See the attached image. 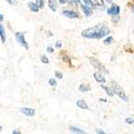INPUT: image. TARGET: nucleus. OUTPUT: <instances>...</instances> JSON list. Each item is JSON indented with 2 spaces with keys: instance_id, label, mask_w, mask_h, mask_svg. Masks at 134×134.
Segmentation results:
<instances>
[{
  "instance_id": "nucleus-22",
  "label": "nucleus",
  "mask_w": 134,
  "mask_h": 134,
  "mask_svg": "<svg viewBox=\"0 0 134 134\" xmlns=\"http://www.w3.org/2000/svg\"><path fill=\"white\" fill-rule=\"evenodd\" d=\"M40 60H41V62L43 63V64H48L49 63V59H48V57L46 56H40Z\"/></svg>"
},
{
  "instance_id": "nucleus-10",
  "label": "nucleus",
  "mask_w": 134,
  "mask_h": 134,
  "mask_svg": "<svg viewBox=\"0 0 134 134\" xmlns=\"http://www.w3.org/2000/svg\"><path fill=\"white\" fill-rule=\"evenodd\" d=\"M76 105L78 106L79 108L84 109V110H90L89 106L86 104V102H85V100H83V99H79V100H77V102H76Z\"/></svg>"
},
{
  "instance_id": "nucleus-2",
  "label": "nucleus",
  "mask_w": 134,
  "mask_h": 134,
  "mask_svg": "<svg viewBox=\"0 0 134 134\" xmlns=\"http://www.w3.org/2000/svg\"><path fill=\"white\" fill-rule=\"evenodd\" d=\"M112 88H113L114 93H115L116 96H118V97L121 98V99H123V100L126 101V102L128 101V98L127 97V95H126L124 89L122 88L121 86L118 85L117 83H115V81H113V82H112Z\"/></svg>"
},
{
  "instance_id": "nucleus-29",
  "label": "nucleus",
  "mask_w": 134,
  "mask_h": 134,
  "mask_svg": "<svg viewBox=\"0 0 134 134\" xmlns=\"http://www.w3.org/2000/svg\"><path fill=\"white\" fill-rule=\"evenodd\" d=\"M96 132L98 134H105V132L102 129H99V128H98V129H96Z\"/></svg>"
},
{
  "instance_id": "nucleus-6",
  "label": "nucleus",
  "mask_w": 134,
  "mask_h": 134,
  "mask_svg": "<svg viewBox=\"0 0 134 134\" xmlns=\"http://www.w3.org/2000/svg\"><path fill=\"white\" fill-rule=\"evenodd\" d=\"M62 14L67 18H69V19H77V18H79V14L74 10H65L62 11Z\"/></svg>"
},
{
  "instance_id": "nucleus-11",
  "label": "nucleus",
  "mask_w": 134,
  "mask_h": 134,
  "mask_svg": "<svg viewBox=\"0 0 134 134\" xmlns=\"http://www.w3.org/2000/svg\"><path fill=\"white\" fill-rule=\"evenodd\" d=\"M0 38H1V41L2 43H5L6 42V33H5V28H4V26L2 24H0Z\"/></svg>"
},
{
  "instance_id": "nucleus-21",
  "label": "nucleus",
  "mask_w": 134,
  "mask_h": 134,
  "mask_svg": "<svg viewBox=\"0 0 134 134\" xmlns=\"http://www.w3.org/2000/svg\"><path fill=\"white\" fill-rule=\"evenodd\" d=\"M62 60L64 61V62L68 63V64H70V63H71V61H70V58H69L68 56H66V55H63V56H62Z\"/></svg>"
},
{
  "instance_id": "nucleus-15",
  "label": "nucleus",
  "mask_w": 134,
  "mask_h": 134,
  "mask_svg": "<svg viewBox=\"0 0 134 134\" xmlns=\"http://www.w3.org/2000/svg\"><path fill=\"white\" fill-rule=\"evenodd\" d=\"M79 90H80V92H82V93H86V92H88V91L91 90V87H90L88 85H85V84H83V85H80Z\"/></svg>"
},
{
  "instance_id": "nucleus-13",
  "label": "nucleus",
  "mask_w": 134,
  "mask_h": 134,
  "mask_svg": "<svg viewBox=\"0 0 134 134\" xmlns=\"http://www.w3.org/2000/svg\"><path fill=\"white\" fill-rule=\"evenodd\" d=\"M91 2L92 6H95V7H101L103 8L104 7V1L103 0H90Z\"/></svg>"
},
{
  "instance_id": "nucleus-23",
  "label": "nucleus",
  "mask_w": 134,
  "mask_h": 134,
  "mask_svg": "<svg viewBox=\"0 0 134 134\" xmlns=\"http://www.w3.org/2000/svg\"><path fill=\"white\" fill-rule=\"evenodd\" d=\"M48 82H49V85H51V86H56V85H57V82L56 81V79H53V78H50Z\"/></svg>"
},
{
  "instance_id": "nucleus-3",
  "label": "nucleus",
  "mask_w": 134,
  "mask_h": 134,
  "mask_svg": "<svg viewBox=\"0 0 134 134\" xmlns=\"http://www.w3.org/2000/svg\"><path fill=\"white\" fill-rule=\"evenodd\" d=\"M15 39H16L17 42L19 43L21 46H23V48H25L26 50L29 49V45H28L27 41L25 40V39H24V36H23V33H21V32L15 33Z\"/></svg>"
},
{
  "instance_id": "nucleus-31",
  "label": "nucleus",
  "mask_w": 134,
  "mask_h": 134,
  "mask_svg": "<svg viewBox=\"0 0 134 134\" xmlns=\"http://www.w3.org/2000/svg\"><path fill=\"white\" fill-rule=\"evenodd\" d=\"M66 2H67V0H59V3L60 4H66Z\"/></svg>"
},
{
  "instance_id": "nucleus-36",
  "label": "nucleus",
  "mask_w": 134,
  "mask_h": 134,
  "mask_svg": "<svg viewBox=\"0 0 134 134\" xmlns=\"http://www.w3.org/2000/svg\"><path fill=\"white\" fill-rule=\"evenodd\" d=\"M1 130H2V127L0 126V132H1Z\"/></svg>"
},
{
  "instance_id": "nucleus-4",
  "label": "nucleus",
  "mask_w": 134,
  "mask_h": 134,
  "mask_svg": "<svg viewBox=\"0 0 134 134\" xmlns=\"http://www.w3.org/2000/svg\"><path fill=\"white\" fill-rule=\"evenodd\" d=\"M89 61H90L91 65L93 66L95 69H100V70L102 69V70H103V71H104L106 74H109V71L106 69H105V68H103V67H102V65L100 64V62H99L98 60H97V59L94 58V57H89Z\"/></svg>"
},
{
  "instance_id": "nucleus-18",
  "label": "nucleus",
  "mask_w": 134,
  "mask_h": 134,
  "mask_svg": "<svg viewBox=\"0 0 134 134\" xmlns=\"http://www.w3.org/2000/svg\"><path fill=\"white\" fill-rule=\"evenodd\" d=\"M66 3H68L69 5H70V6L77 7L81 4V0H67Z\"/></svg>"
},
{
  "instance_id": "nucleus-17",
  "label": "nucleus",
  "mask_w": 134,
  "mask_h": 134,
  "mask_svg": "<svg viewBox=\"0 0 134 134\" xmlns=\"http://www.w3.org/2000/svg\"><path fill=\"white\" fill-rule=\"evenodd\" d=\"M69 130L71 131V132H73V133H77V134H85V131L82 130L81 128H76V127H70V128H69Z\"/></svg>"
},
{
  "instance_id": "nucleus-9",
  "label": "nucleus",
  "mask_w": 134,
  "mask_h": 134,
  "mask_svg": "<svg viewBox=\"0 0 134 134\" xmlns=\"http://www.w3.org/2000/svg\"><path fill=\"white\" fill-rule=\"evenodd\" d=\"M81 9H82L83 12L85 13V17H88L90 16L92 13H93V10H91V8L88 6H85V5H83V4H81Z\"/></svg>"
},
{
  "instance_id": "nucleus-34",
  "label": "nucleus",
  "mask_w": 134,
  "mask_h": 134,
  "mask_svg": "<svg viewBox=\"0 0 134 134\" xmlns=\"http://www.w3.org/2000/svg\"><path fill=\"white\" fill-rule=\"evenodd\" d=\"M99 100H100V101H102V102H106V101H107V100H106L105 98H100Z\"/></svg>"
},
{
  "instance_id": "nucleus-8",
  "label": "nucleus",
  "mask_w": 134,
  "mask_h": 134,
  "mask_svg": "<svg viewBox=\"0 0 134 134\" xmlns=\"http://www.w3.org/2000/svg\"><path fill=\"white\" fill-rule=\"evenodd\" d=\"M94 78H95L96 82L99 83V84H104L106 82V79L103 75H102L101 72H98V71H96L94 73Z\"/></svg>"
},
{
  "instance_id": "nucleus-24",
  "label": "nucleus",
  "mask_w": 134,
  "mask_h": 134,
  "mask_svg": "<svg viewBox=\"0 0 134 134\" xmlns=\"http://www.w3.org/2000/svg\"><path fill=\"white\" fill-rule=\"evenodd\" d=\"M125 122H126L127 124H128V125H132V124H133V118H132V117H128V118H126V120H125Z\"/></svg>"
},
{
  "instance_id": "nucleus-14",
  "label": "nucleus",
  "mask_w": 134,
  "mask_h": 134,
  "mask_svg": "<svg viewBox=\"0 0 134 134\" xmlns=\"http://www.w3.org/2000/svg\"><path fill=\"white\" fill-rule=\"evenodd\" d=\"M28 8H29V10H31V11H33V12H39V7L37 6L36 3H33V2H28Z\"/></svg>"
},
{
  "instance_id": "nucleus-27",
  "label": "nucleus",
  "mask_w": 134,
  "mask_h": 134,
  "mask_svg": "<svg viewBox=\"0 0 134 134\" xmlns=\"http://www.w3.org/2000/svg\"><path fill=\"white\" fill-rule=\"evenodd\" d=\"M62 47V43H61V41H56V48H61Z\"/></svg>"
},
{
  "instance_id": "nucleus-7",
  "label": "nucleus",
  "mask_w": 134,
  "mask_h": 134,
  "mask_svg": "<svg viewBox=\"0 0 134 134\" xmlns=\"http://www.w3.org/2000/svg\"><path fill=\"white\" fill-rule=\"evenodd\" d=\"M119 12H120V8H119L118 5H115V4H114L110 9L107 10V13L110 14V15H113V16H116V15H118Z\"/></svg>"
},
{
  "instance_id": "nucleus-1",
  "label": "nucleus",
  "mask_w": 134,
  "mask_h": 134,
  "mask_svg": "<svg viewBox=\"0 0 134 134\" xmlns=\"http://www.w3.org/2000/svg\"><path fill=\"white\" fill-rule=\"evenodd\" d=\"M110 33V28L105 24H97L93 27L83 30L82 36L85 39H102L107 37Z\"/></svg>"
},
{
  "instance_id": "nucleus-20",
  "label": "nucleus",
  "mask_w": 134,
  "mask_h": 134,
  "mask_svg": "<svg viewBox=\"0 0 134 134\" xmlns=\"http://www.w3.org/2000/svg\"><path fill=\"white\" fill-rule=\"evenodd\" d=\"M36 5L39 7V9H42L44 7V0H36Z\"/></svg>"
},
{
  "instance_id": "nucleus-12",
  "label": "nucleus",
  "mask_w": 134,
  "mask_h": 134,
  "mask_svg": "<svg viewBox=\"0 0 134 134\" xmlns=\"http://www.w3.org/2000/svg\"><path fill=\"white\" fill-rule=\"evenodd\" d=\"M48 5H49V8L52 11H56L57 10V2H56V0H48Z\"/></svg>"
},
{
  "instance_id": "nucleus-28",
  "label": "nucleus",
  "mask_w": 134,
  "mask_h": 134,
  "mask_svg": "<svg viewBox=\"0 0 134 134\" xmlns=\"http://www.w3.org/2000/svg\"><path fill=\"white\" fill-rule=\"evenodd\" d=\"M47 52H50V53H52V52H53V48H52V47H51V46H49V47H47Z\"/></svg>"
},
{
  "instance_id": "nucleus-33",
  "label": "nucleus",
  "mask_w": 134,
  "mask_h": 134,
  "mask_svg": "<svg viewBox=\"0 0 134 134\" xmlns=\"http://www.w3.org/2000/svg\"><path fill=\"white\" fill-rule=\"evenodd\" d=\"M3 19H4V16L2 15V14H0V22H1V21H3Z\"/></svg>"
},
{
  "instance_id": "nucleus-32",
  "label": "nucleus",
  "mask_w": 134,
  "mask_h": 134,
  "mask_svg": "<svg viewBox=\"0 0 134 134\" xmlns=\"http://www.w3.org/2000/svg\"><path fill=\"white\" fill-rule=\"evenodd\" d=\"M6 1H8V2H9L10 4H14V3H13V2H14L13 0H6Z\"/></svg>"
},
{
  "instance_id": "nucleus-5",
  "label": "nucleus",
  "mask_w": 134,
  "mask_h": 134,
  "mask_svg": "<svg viewBox=\"0 0 134 134\" xmlns=\"http://www.w3.org/2000/svg\"><path fill=\"white\" fill-rule=\"evenodd\" d=\"M20 112L23 114V115H25V116H34L35 114H36V111H35V109L33 108H28V107H23V108L20 109Z\"/></svg>"
},
{
  "instance_id": "nucleus-16",
  "label": "nucleus",
  "mask_w": 134,
  "mask_h": 134,
  "mask_svg": "<svg viewBox=\"0 0 134 134\" xmlns=\"http://www.w3.org/2000/svg\"><path fill=\"white\" fill-rule=\"evenodd\" d=\"M101 87L104 89L105 91H106L107 95L110 96V97H114L115 93H114V91H113V88H111V87H108V86H105V85H101Z\"/></svg>"
},
{
  "instance_id": "nucleus-30",
  "label": "nucleus",
  "mask_w": 134,
  "mask_h": 134,
  "mask_svg": "<svg viewBox=\"0 0 134 134\" xmlns=\"http://www.w3.org/2000/svg\"><path fill=\"white\" fill-rule=\"evenodd\" d=\"M12 134H21V131H20L19 129H14V130L12 131Z\"/></svg>"
},
{
  "instance_id": "nucleus-25",
  "label": "nucleus",
  "mask_w": 134,
  "mask_h": 134,
  "mask_svg": "<svg viewBox=\"0 0 134 134\" xmlns=\"http://www.w3.org/2000/svg\"><path fill=\"white\" fill-rule=\"evenodd\" d=\"M55 75H56V78H58V79H62L63 78V74L61 73V72L57 71V70L55 71Z\"/></svg>"
},
{
  "instance_id": "nucleus-26",
  "label": "nucleus",
  "mask_w": 134,
  "mask_h": 134,
  "mask_svg": "<svg viewBox=\"0 0 134 134\" xmlns=\"http://www.w3.org/2000/svg\"><path fill=\"white\" fill-rule=\"evenodd\" d=\"M83 1L85 2V6H88V7H91L92 6V4H91V2H90V0H83Z\"/></svg>"
},
{
  "instance_id": "nucleus-35",
  "label": "nucleus",
  "mask_w": 134,
  "mask_h": 134,
  "mask_svg": "<svg viewBox=\"0 0 134 134\" xmlns=\"http://www.w3.org/2000/svg\"><path fill=\"white\" fill-rule=\"evenodd\" d=\"M106 2H108V3H112L111 0H106Z\"/></svg>"
},
{
  "instance_id": "nucleus-19",
  "label": "nucleus",
  "mask_w": 134,
  "mask_h": 134,
  "mask_svg": "<svg viewBox=\"0 0 134 134\" xmlns=\"http://www.w3.org/2000/svg\"><path fill=\"white\" fill-rule=\"evenodd\" d=\"M113 40H114V38L113 37H108V38H106V39L103 40V43H104L105 45H109V44H111L113 42Z\"/></svg>"
}]
</instances>
